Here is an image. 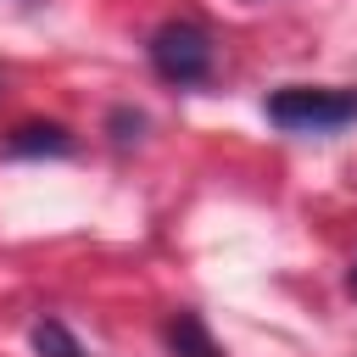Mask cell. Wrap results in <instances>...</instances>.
<instances>
[{"label": "cell", "mask_w": 357, "mask_h": 357, "mask_svg": "<svg viewBox=\"0 0 357 357\" xmlns=\"http://www.w3.org/2000/svg\"><path fill=\"white\" fill-rule=\"evenodd\" d=\"M268 123L284 134H335L357 123V89L340 84H284L268 95Z\"/></svg>", "instance_id": "1"}, {"label": "cell", "mask_w": 357, "mask_h": 357, "mask_svg": "<svg viewBox=\"0 0 357 357\" xmlns=\"http://www.w3.org/2000/svg\"><path fill=\"white\" fill-rule=\"evenodd\" d=\"M151 67H156L162 84H178V89L206 84V73H212V39H206V28H195V22H162L151 33Z\"/></svg>", "instance_id": "2"}, {"label": "cell", "mask_w": 357, "mask_h": 357, "mask_svg": "<svg viewBox=\"0 0 357 357\" xmlns=\"http://www.w3.org/2000/svg\"><path fill=\"white\" fill-rule=\"evenodd\" d=\"M6 151L11 156H67L73 151V134L61 123H28V128H17L6 139Z\"/></svg>", "instance_id": "3"}, {"label": "cell", "mask_w": 357, "mask_h": 357, "mask_svg": "<svg viewBox=\"0 0 357 357\" xmlns=\"http://www.w3.org/2000/svg\"><path fill=\"white\" fill-rule=\"evenodd\" d=\"M167 346H173L178 357H223L218 340L206 335V324H201L195 312H178V318L167 324Z\"/></svg>", "instance_id": "4"}, {"label": "cell", "mask_w": 357, "mask_h": 357, "mask_svg": "<svg viewBox=\"0 0 357 357\" xmlns=\"http://www.w3.org/2000/svg\"><path fill=\"white\" fill-rule=\"evenodd\" d=\"M33 346H39V357H84V346H78L56 318H45V324L33 329Z\"/></svg>", "instance_id": "5"}, {"label": "cell", "mask_w": 357, "mask_h": 357, "mask_svg": "<svg viewBox=\"0 0 357 357\" xmlns=\"http://www.w3.org/2000/svg\"><path fill=\"white\" fill-rule=\"evenodd\" d=\"M351 290H357V268H351Z\"/></svg>", "instance_id": "6"}]
</instances>
